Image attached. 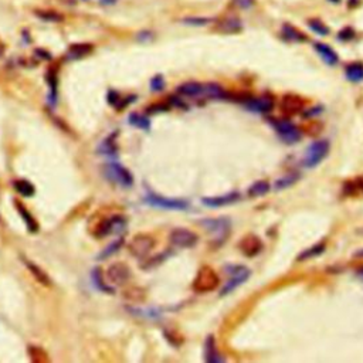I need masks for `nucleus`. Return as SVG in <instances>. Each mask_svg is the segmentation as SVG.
Returning <instances> with one entry per match:
<instances>
[{
    "instance_id": "nucleus-1",
    "label": "nucleus",
    "mask_w": 363,
    "mask_h": 363,
    "mask_svg": "<svg viewBox=\"0 0 363 363\" xmlns=\"http://www.w3.org/2000/svg\"><path fill=\"white\" fill-rule=\"evenodd\" d=\"M96 216V214H95ZM126 226V219L122 214H111V216H104L100 217L96 216L95 223H89V232L95 237H105L112 233H118L123 230Z\"/></svg>"
},
{
    "instance_id": "nucleus-2",
    "label": "nucleus",
    "mask_w": 363,
    "mask_h": 363,
    "mask_svg": "<svg viewBox=\"0 0 363 363\" xmlns=\"http://www.w3.org/2000/svg\"><path fill=\"white\" fill-rule=\"evenodd\" d=\"M220 278L217 273L209 266H203L197 271V274L193 280V291L197 294H207L212 292L216 288L219 287Z\"/></svg>"
},
{
    "instance_id": "nucleus-3",
    "label": "nucleus",
    "mask_w": 363,
    "mask_h": 363,
    "mask_svg": "<svg viewBox=\"0 0 363 363\" xmlns=\"http://www.w3.org/2000/svg\"><path fill=\"white\" fill-rule=\"evenodd\" d=\"M199 224L206 232L213 236V240L217 241V244L224 243L226 239L230 234L232 230V221L226 217H220V219H203L200 220Z\"/></svg>"
},
{
    "instance_id": "nucleus-4",
    "label": "nucleus",
    "mask_w": 363,
    "mask_h": 363,
    "mask_svg": "<svg viewBox=\"0 0 363 363\" xmlns=\"http://www.w3.org/2000/svg\"><path fill=\"white\" fill-rule=\"evenodd\" d=\"M155 247V239L151 234L139 233L130 239L128 244V251L135 258H145Z\"/></svg>"
},
{
    "instance_id": "nucleus-5",
    "label": "nucleus",
    "mask_w": 363,
    "mask_h": 363,
    "mask_svg": "<svg viewBox=\"0 0 363 363\" xmlns=\"http://www.w3.org/2000/svg\"><path fill=\"white\" fill-rule=\"evenodd\" d=\"M329 153V142L325 139L316 141L309 146L304 155V166L305 168H315Z\"/></svg>"
},
{
    "instance_id": "nucleus-6",
    "label": "nucleus",
    "mask_w": 363,
    "mask_h": 363,
    "mask_svg": "<svg viewBox=\"0 0 363 363\" xmlns=\"http://www.w3.org/2000/svg\"><path fill=\"white\" fill-rule=\"evenodd\" d=\"M169 241H171L172 248H192L197 244L199 237L197 234L193 233L192 230L187 228H175L172 230L171 236H169Z\"/></svg>"
},
{
    "instance_id": "nucleus-7",
    "label": "nucleus",
    "mask_w": 363,
    "mask_h": 363,
    "mask_svg": "<svg viewBox=\"0 0 363 363\" xmlns=\"http://www.w3.org/2000/svg\"><path fill=\"white\" fill-rule=\"evenodd\" d=\"M104 173H105L107 179H110L111 182H114V183H117L119 186H123V187H129L134 183V176L130 175V172L126 168H123L122 164H107Z\"/></svg>"
},
{
    "instance_id": "nucleus-8",
    "label": "nucleus",
    "mask_w": 363,
    "mask_h": 363,
    "mask_svg": "<svg viewBox=\"0 0 363 363\" xmlns=\"http://www.w3.org/2000/svg\"><path fill=\"white\" fill-rule=\"evenodd\" d=\"M105 278L110 282L111 285L117 287V285H123L129 281L130 270L125 262H115L111 264L108 270L105 271Z\"/></svg>"
},
{
    "instance_id": "nucleus-9",
    "label": "nucleus",
    "mask_w": 363,
    "mask_h": 363,
    "mask_svg": "<svg viewBox=\"0 0 363 363\" xmlns=\"http://www.w3.org/2000/svg\"><path fill=\"white\" fill-rule=\"evenodd\" d=\"M274 128L278 132V135L281 138L284 142L287 144H296L301 141V130L295 126L294 123H291L289 121L285 119H275L274 121Z\"/></svg>"
},
{
    "instance_id": "nucleus-10",
    "label": "nucleus",
    "mask_w": 363,
    "mask_h": 363,
    "mask_svg": "<svg viewBox=\"0 0 363 363\" xmlns=\"http://www.w3.org/2000/svg\"><path fill=\"white\" fill-rule=\"evenodd\" d=\"M145 200L153 207L166 209V210H186V209H189V203L186 200L169 199V197H163V196H159L155 193H149Z\"/></svg>"
},
{
    "instance_id": "nucleus-11",
    "label": "nucleus",
    "mask_w": 363,
    "mask_h": 363,
    "mask_svg": "<svg viewBox=\"0 0 363 363\" xmlns=\"http://www.w3.org/2000/svg\"><path fill=\"white\" fill-rule=\"evenodd\" d=\"M228 274L232 275V278L224 284V287L221 288V291H220L221 296H226L230 292H233L236 288H239L243 282H246L250 277V270L246 267H233L228 271Z\"/></svg>"
},
{
    "instance_id": "nucleus-12",
    "label": "nucleus",
    "mask_w": 363,
    "mask_h": 363,
    "mask_svg": "<svg viewBox=\"0 0 363 363\" xmlns=\"http://www.w3.org/2000/svg\"><path fill=\"white\" fill-rule=\"evenodd\" d=\"M305 107V101L302 100L300 95H295V94H287V95L282 98L281 103V110L288 114V115H295V114H300Z\"/></svg>"
},
{
    "instance_id": "nucleus-13",
    "label": "nucleus",
    "mask_w": 363,
    "mask_h": 363,
    "mask_svg": "<svg viewBox=\"0 0 363 363\" xmlns=\"http://www.w3.org/2000/svg\"><path fill=\"white\" fill-rule=\"evenodd\" d=\"M240 200V193L230 192L223 196H214V197H203L202 203L207 207H223V206L233 205Z\"/></svg>"
},
{
    "instance_id": "nucleus-14",
    "label": "nucleus",
    "mask_w": 363,
    "mask_h": 363,
    "mask_svg": "<svg viewBox=\"0 0 363 363\" xmlns=\"http://www.w3.org/2000/svg\"><path fill=\"white\" fill-rule=\"evenodd\" d=\"M239 247H240L241 253L244 254V255H247V257H254V255H257V254L261 251L262 243H261V240L257 236L248 234L246 237H243V240L240 241Z\"/></svg>"
},
{
    "instance_id": "nucleus-15",
    "label": "nucleus",
    "mask_w": 363,
    "mask_h": 363,
    "mask_svg": "<svg viewBox=\"0 0 363 363\" xmlns=\"http://www.w3.org/2000/svg\"><path fill=\"white\" fill-rule=\"evenodd\" d=\"M246 107L250 111H254L257 114H268L274 107V101L270 96H258V98H250L247 100Z\"/></svg>"
},
{
    "instance_id": "nucleus-16",
    "label": "nucleus",
    "mask_w": 363,
    "mask_h": 363,
    "mask_svg": "<svg viewBox=\"0 0 363 363\" xmlns=\"http://www.w3.org/2000/svg\"><path fill=\"white\" fill-rule=\"evenodd\" d=\"M241 28H243L241 20L239 17H234V16L224 17V19L217 21V24H216V30L220 33H224V35L239 33V31H241Z\"/></svg>"
},
{
    "instance_id": "nucleus-17",
    "label": "nucleus",
    "mask_w": 363,
    "mask_h": 363,
    "mask_svg": "<svg viewBox=\"0 0 363 363\" xmlns=\"http://www.w3.org/2000/svg\"><path fill=\"white\" fill-rule=\"evenodd\" d=\"M178 92L180 95L189 96V98L205 95V84H200V82L196 81L183 82L178 88Z\"/></svg>"
},
{
    "instance_id": "nucleus-18",
    "label": "nucleus",
    "mask_w": 363,
    "mask_h": 363,
    "mask_svg": "<svg viewBox=\"0 0 363 363\" xmlns=\"http://www.w3.org/2000/svg\"><path fill=\"white\" fill-rule=\"evenodd\" d=\"M23 262H24V266H26L28 271H30V274L35 277L36 281L40 282L41 285H44V287H50V285H51V278L48 277V274L43 268L36 266L35 262H31L30 260H23Z\"/></svg>"
},
{
    "instance_id": "nucleus-19",
    "label": "nucleus",
    "mask_w": 363,
    "mask_h": 363,
    "mask_svg": "<svg viewBox=\"0 0 363 363\" xmlns=\"http://www.w3.org/2000/svg\"><path fill=\"white\" fill-rule=\"evenodd\" d=\"M314 48L318 54L321 55L323 61L326 62L328 65H336L339 58H338V54L334 51V48H331L328 44H323V43H315L314 44Z\"/></svg>"
},
{
    "instance_id": "nucleus-20",
    "label": "nucleus",
    "mask_w": 363,
    "mask_h": 363,
    "mask_svg": "<svg viewBox=\"0 0 363 363\" xmlns=\"http://www.w3.org/2000/svg\"><path fill=\"white\" fill-rule=\"evenodd\" d=\"M14 207H16V210L19 212V214L21 216V219L24 220V223H26V226H27V228L31 232V233H36L37 230H39V223H37V220L31 216V213L28 212L27 209L23 206V203H20V202H14Z\"/></svg>"
},
{
    "instance_id": "nucleus-21",
    "label": "nucleus",
    "mask_w": 363,
    "mask_h": 363,
    "mask_svg": "<svg viewBox=\"0 0 363 363\" xmlns=\"http://www.w3.org/2000/svg\"><path fill=\"white\" fill-rule=\"evenodd\" d=\"M91 53H92V46L87 43H81V44H73L67 51V57L70 60H80Z\"/></svg>"
},
{
    "instance_id": "nucleus-22",
    "label": "nucleus",
    "mask_w": 363,
    "mask_h": 363,
    "mask_svg": "<svg viewBox=\"0 0 363 363\" xmlns=\"http://www.w3.org/2000/svg\"><path fill=\"white\" fill-rule=\"evenodd\" d=\"M35 14L40 19V20L46 21V23H61L64 20V16L55 12V10H46V9H37L35 10Z\"/></svg>"
},
{
    "instance_id": "nucleus-23",
    "label": "nucleus",
    "mask_w": 363,
    "mask_h": 363,
    "mask_svg": "<svg viewBox=\"0 0 363 363\" xmlns=\"http://www.w3.org/2000/svg\"><path fill=\"white\" fill-rule=\"evenodd\" d=\"M270 189H271V186L267 180H258V182H255L248 187L247 194L250 197H261V196H266L270 192Z\"/></svg>"
},
{
    "instance_id": "nucleus-24",
    "label": "nucleus",
    "mask_w": 363,
    "mask_h": 363,
    "mask_svg": "<svg viewBox=\"0 0 363 363\" xmlns=\"http://www.w3.org/2000/svg\"><path fill=\"white\" fill-rule=\"evenodd\" d=\"M205 359H206V362H210V363L221 362V357H220V355L217 353V349H216V343H214L213 336H209V338H207V341H206Z\"/></svg>"
},
{
    "instance_id": "nucleus-25",
    "label": "nucleus",
    "mask_w": 363,
    "mask_h": 363,
    "mask_svg": "<svg viewBox=\"0 0 363 363\" xmlns=\"http://www.w3.org/2000/svg\"><path fill=\"white\" fill-rule=\"evenodd\" d=\"M300 179V173L296 172H292V173H288L285 176L282 178L277 179L274 183V189L275 190H285L288 187H291L292 185H295Z\"/></svg>"
},
{
    "instance_id": "nucleus-26",
    "label": "nucleus",
    "mask_w": 363,
    "mask_h": 363,
    "mask_svg": "<svg viewBox=\"0 0 363 363\" xmlns=\"http://www.w3.org/2000/svg\"><path fill=\"white\" fill-rule=\"evenodd\" d=\"M346 78L352 82L363 81V64L362 62H352L346 67Z\"/></svg>"
},
{
    "instance_id": "nucleus-27",
    "label": "nucleus",
    "mask_w": 363,
    "mask_h": 363,
    "mask_svg": "<svg viewBox=\"0 0 363 363\" xmlns=\"http://www.w3.org/2000/svg\"><path fill=\"white\" fill-rule=\"evenodd\" d=\"M14 189L17 190V193H20L21 196L24 197H31L33 194L36 193V187L28 180H24V179H19V180H14Z\"/></svg>"
},
{
    "instance_id": "nucleus-28",
    "label": "nucleus",
    "mask_w": 363,
    "mask_h": 363,
    "mask_svg": "<svg viewBox=\"0 0 363 363\" xmlns=\"http://www.w3.org/2000/svg\"><path fill=\"white\" fill-rule=\"evenodd\" d=\"M325 248H326L325 243H319V244H315V246L309 247V248L304 250V251L298 255V261L311 260V258H314V257H316V255L322 254L323 251H325Z\"/></svg>"
},
{
    "instance_id": "nucleus-29",
    "label": "nucleus",
    "mask_w": 363,
    "mask_h": 363,
    "mask_svg": "<svg viewBox=\"0 0 363 363\" xmlns=\"http://www.w3.org/2000/svg\"><path fill=\"white\" fill-rule=\"evenodd\" d=\"M282 33H284V37L289 41L301 43V41L307 40V37L302 35L298 28L292 27V26H289V24H284V26H282Z\"/></svg>"
},
{
    "instance_id": "nucleus-30",
    "label": "nucleus",
    "mask_w": 363,
    "mask_h": 363,
    "mask_svg": "<svg viewBox=\"0 0 363 363\" xmlns=\"http://www.w3.org/2000/svg\"><path fill=\"white\" fill-rule=\"evenodd\" d=\"M123 296L130 302H142L145 301V298H146V292H145V289H142V288L130 287L123 292Z\"/></svg>"
},
{
    "instance_id": "nucleus-31",
    "label": "nucleus",
    "mask_w": 363,
    "mask_h": 363,
    "mask_svg": "<svg viewBox=\"0 0 363 363\" xmlns=\"http://www.w3.org/2000/svg\"><path fill=\"white\" fill-rule=\"evenodd\" d=\"M28 357L33 363H46L48 362L47 352L44 349H41L39 346H30L27 349Z\"/></svg>"
},
{
    "instance_id": "nucleus-32",
    "label": "nucleus",
    "mask_w": 363,
    "mask_h": 363,
    "mask_svg": "<svg viewBox=\"0 0 363 363\" xmlns=\"http://www.w3.org/2000/svg\"><path fill=\"white\" fill-rule=\"evenodd\" d=\"M205 95L220 100V98H226V91L221 88L219 84L210 82V84H205Z\"/></svg>"
},
{
    "instance_id": "nucleus-33",
    "label": "nucleus",
    "mask_w": 363,
    "mask_h": 363,
    "mask_svg": "<svg viewBox=\"0 0 363 363\" xmlns=\"http://www.w3.org/2000/svg\"><path fill=\"white\" fill-rule=\"evenodd\" d=\"M128 121H129L130 125H134V126H137V128H141V129H149V126H151L149 118L145 117V115H141V114H137V112L130 114Z\"/></svg>"
},
{
    "instance_id": "nucleus-34",
    "label": "nucleus",
    "mask_w": 363,
    "mask_h": 363,
    "mask_svg": "<svg viewBox=\"0 0 363 363\" xmlns=\"http://www.w3.org/2000/svg\"><path fill=\"white\" fill-rule=\"evenodd\" d=\"M92 278H94V282H95V285L101 291H104V292H110V294H112L114 292V289L108 285V281H107V278H105V275H101V270L100 268H96V270H94V273H92Z\"/></svg>"
},
{
    "instance_id": "nucleus-35",
    "label": "nucleus",
    "mask_w": 363,
    "mask_h": 363,
    "mask_svg": "<svg viewBox=\"0 0 363 363\" xmlns=\"http://www.w3.org/2000/svg\"><path fill=\"white\" fill-rule=\"evenodd\" d=\"M100 152L108 155V156L117 153V142H115V137H114V135H110V137L104 141V144L101 145V148H100Z\"/></svg>"
},
{
    "instance_id": "nucleus-36",
    "label": "nucleus",
    "mask_w": 363,
    "mask_h": 363,
    "mask_svg": "<svg viewBox=\"0 0 363 363\" xmlns=\"http://www.w3.org/2000/svg\"><path fill=\"white\" fill-rule=\"evenodd\" d=\"M123 244V239L121 237V239H118V240H115L114 243H111L110 246L107 247L105 250H104L103 253L98 255V258H101V260H104V258H108V257H111V255H114V254L117 253L118 250L122 247Z\"/></svg>"
},
{
    "instance_id": "nucleus-37",
    "label": "nucleus",
    "mask_w": 363,
    "mask_h": 363,
    "mask_svg": "<svg viewBox=\"0 0 363 363\" xmlns=\"http://www.w3.org/2000/svg\"><path fill=\"white\" fill-rule=\"evenodd\" d=\"M308 26L309 28L314 31V33H316V35L319 36H326L329 35V28L323 24L321 20H316V19H311V20H308Z\"/></svg>"
},
{
    "instance_id": "nucleus-38",
    "label": "nucleus",
    "mask_w": 363,
    "mask_h": 363,
    "mask_svg": "<svg viewBox=\"0 0 363 363\" xmlns=\"http://www.w3.org/2000/svg\"><path fill=\"white\" fill-rule=\"evenodd\" d=\"M213 19H210V17H186L182 21L185 24H190V26H206Z\"/></svg>"
},
{
    "instance_id": "nucleus-39",
    "label": "nucleus",
    "mask_w": 363,
    "mask_h": 363,
    "mask_svg": "<svg viewBox=\"0 0 363 363\" xmlns=\"http://www.w3.org/2000/svg\"><path fill=\"white\" fill-rule=\"evenodd\" d=\"M164 87V81L163 78L160 76L155 77V78H152L151 81V88L153 89V91H162Z\"/></svg>"
},
{
    "instance_id": "nucleus-40",
    "label": "nucleus",
    "mask_w": 363,
    "mask_h": 363,
    "mask_svg": "<svg viewBox=\"0 0 363 363\" xmlns=\"http://www.w3.org/2000/svg\"><path fill=\"white\" fill-rule=\"evenodd\" d=\"M234 5L237 7H240L243 10H248L255 5V0H233Z\"/></svg>"
},
{
    "instance_id": "nucleus-41",
    "label": "nucleus",
    "mask_w": 363,
    "mask_h": 363,
    "mask_svg": "<svg viewBox=\"0 0 363 363\" xmlns=\"http://www.w3.org/2000/svg\"><path fill=\"white\" fill-rule=\"evenodd\" d=\"M353 35H355L353 28L346 27V28H343L342 31H339L338 39H339V40H342V41H348V40H350L352 37H353Z\"/></svg>"
},
{
    "instance_id": "nucleus-42",
    "label": "nucleus",
    "mask_w": 363,
    "mask_h": 363,
    "mask_svg": "<svg viewBox=\"0 0 363 363\" xmlns=\"http://www.w3.org/2000/svg\"><path fill=\"white\" fill-rule=\"evenodd\" d=\"M5 51H6V46H5V43L0 40V58L5 55Z\"/></svg>"
},
{
    "instance_id": "nucleus-43",
    "label": "nucleus",
    "mask_w": 363,
    "mask_h": 363,
    "mask_svg": "<svg viewBox=\"0 0 363 363\" xmlns=\"http://www.w3.org/2000/svg\"><path fill=\"white\" fill-rule=\"evenodd\" d=\"M359 274H360V275H362V277H363V268H362V270H360V271H359Z\"/></svg>"
},
{
    "instance_id": "nucleus-44",
    "label": "nucleus",
    "mask_w": 363,
    "mask_h": 363,
    "mask_svg": "<svg viewBox=\"0 0 363 363\" xmlns=\"http://www.w3.org/2000/svg\"><path fill=\"white\" fill-rule=\"evenodd\" d=\"M362 232H363V230H362Z\"/></svg>"
}]
</instances>
